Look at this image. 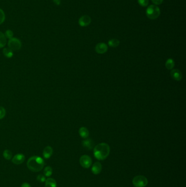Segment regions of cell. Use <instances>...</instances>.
<instances>
[{
	"instance_id": "cell-29",
	"label": "cell",
	"mask_w": 186,
	"mask_h": 187,
	"mask_svg": "<svg viewBox=\"0 0 186 187\" xmlns=\"http://www.w3.org/2000/svg\"><path fill=\"white\" fill-rule=\"evenodd\" d=\"M53 2L56 4V5H60L61 4V1L60 0H53Z\"/></svg>"
},
{
	"instance_id": "cell-18",
	"label": "cell",
	"mask_w": 186,
	"mask_h": 187,
	"mask_svg": "<svg viewBox=\"0 0 186 187\" xmlns=\"http://www.w3.org/2000/svg\"><path fill=\"white\" fill-rule=\"evenodd\" d=\"M175 66L174 61L172 59H168L165 63V67L168 70H172Z\"/></svg>"
},
{
	"instance_id": "cell-6",
	"label": "cell",
	"mask_w": 186,
	"mask_h": 187,
	"mask_svg": "<svg viewBox=\"0 0 186 187\" xmlns=\"http://www.w3.org/2000/svg\"><path fill=\"white\" fill-rule=\"evenodd\" d=\"M92 161L91 158L87 155H83L80 158V164L82 167L88 169L91 166Z\"/></svg>"
},
{
	"instance_id": "cell-22",
	"label": "cell",
	"mask_w": 186,
	"mask_h": 187,
	"mask_svg": "<svg viewBox=\"0 0 186 187\" xmlns=\"http://www.w3.org/2000/svg\"><path fill=\"white\" fill-rule=\"evenodd\" d=\"M4 35H5V36H6V38H8V39L10 40V38H12L13 37V32L12 30H7V31H6Z\"/></svg>"
},
{
	"instance_id": "cell-3",
	"label": "cell",
	"mask_w": 186,
	"mask_h": 187,
	"mask_svg": "<svg viewBox=\"0 0 186 187\" xmlns=\"http://www.w3.org/2000/svg\"><path fill=\"white\" fill-rule=\"evenodd\" d=\"M160 14V8L156 5H151L146 10V15L151 19H156Z\"/></svg>"
},
{
	"instance_id": "cell-16",
	"label": "cell",
	"mask_w": 186,
	"mask_h": 187,
	"mask_svg": "<svg viewBox=\"0 0 186 187\" xmlns=\"http://www.w3.org/2000/svg\"><path fill=\"white\" fill-rule=\"evenodd\" d=\"M3 53L5 57L8 58H11L13 56V51L11 50L10 48H5L3 50Z\"/></svg>"
},
{
	"instance_id": "cell-15",
	"label": "cell",
	"mask_w": 186,
	"mask_h": 187,
	"mask_svg": "<svg viewBox=\"0 0 186 187\" xmlns=\"http://www.w3.org/2000/svg\"><path fill=\"white\" fill-rule=\"evenodd\" d=\"M45 187H57L56 180L52 178H48L45 180Z\"/></svg>"
},
{
	"instance_id": "cell-5",
	"label": "cell",
	"mask_w": 186,
	"mask_h": 187,
	"mask_svg": "<svg viewBox=\"0 0 186 187\" xmlns=\"http://www.w3.org/2000/svg\"><path fill=\"white\" fill-rule=\"evenodd\" d=\"M8 46L11 50L17 51L20 50V48H21V42L19 39L13 37L8 40Z\"/></svg>"
},
{
	"instance_id": "cell-25",
	"label": "cell",
	"mask_w": 186,
	"mask_h": 187,
	"mask_svg": "<svg viewBox=\"0 0 186 187\" xmlns=\"http://www.w3.org/2000/svg\"><path fill=\"white\" fill-rule=\"evenodd\" d=\"M138 2L140 5L142 7H146L149 4V0H138Z\"/></svg>"
},
{
	"instance_id": "cell-26",
	"label": "cell",
	"mask_w": 186,
	"mask_h": 187,
	"mask_svg": "<svg viewBox=\"0 0 186 187\" xmlns=\"http://www.w3.org/2000/svg\"><path fill=\"white\" fill-rule=\"evenodd\" d=\"M6 114V110L3 107L0 106V119H3Z\"/></svg>"
},
{
	"instance_id": "cell-7",
	"label": "cell",
	"mask_w": 186,
	"mask_h": 187,
	"mask_svg": "<svg viewBox=\"0 0 186 187\" xmlns=\"http://www.w3.org/2000/svg\"><path fill=\"white\" fill-rule=\"evenodd\" d=\"M95 50L97 53L103 54L107 52L108 46L106 44L104 43H100L97 44L95 48Z\"/></svg>"
},
{
	"instance_id": "cell-1",
	"label": "cell",
	"mask_w": 186,
	"mask_h": 187,
	"mask_svg": "<svg viewBox=\"0 0 186 187\" xmlns=\"http://www.w3.org/2000/svg\"><path fill=\"white\" fill-rule=\"evenodd\" d=\"M109 146L105 143H101L95 146L93 149L94 157L99 160H103L108 157L110 153Z\"/></svg>"
},
{
	"instance_id": "cell-20",
	"label": "cell",
	"mask_w": 186,
	"mask_h": 187,
	"mask_svg": "<svg viewBox=\"0 0 186 187\" xmlns=\"http://www.w3.org/2000/svg\"><path fill=\"white\" fill-rule=\"evenodd\" d=\"M3 155H4V157L6 160H10V159L12 158L13 154L10 150L6 149V150H4Z\"/></svg>"
},
{
	"instance_id": "cell-4",
	"label": "cell",
	"mask_w": 186,
	"mask_h": 187,
	"mask_svg": "<svg viewBox=\"0 0 186 187\" xmlns=\"http://www.w3.org/2000/svg\"><path fill=\"white\" fill-rule=\"evenodd\" d=\"M132 183L134 187H145L148 184V180L145 176L139 175L136 176L133 178Z\"/></svg>"
},
{
	"instance_id": "cell-19",
	"label": "cell",
	"mask_w": 186,
	"mask_h": 187,
	"mask_svg": "<svg viewBox=\"0 0 186 187\" xmlns=\"http://www.w3.org/2000/svg\"><path fill=\"white\" fill-rule=\"evenodd\" d=\"M108 44H109L110 47L115 48V47L119 46V45L120 44V41L118 40L117 39L114 38V39H111V40H109Z\"/></svg>"
},
{
	"instance_id": "cell-9",
	"label": "cell",
	"mask_w": 186,
	"mask_h": 187,
	"mask_svg": "<svg viewBox=\"0 0 186 187\" xmlns=\"http://www.w3.org/2000/svg\"><path fill=\"white\" fill-rule=\"evenodd\" d=\"M91 22V19L89 15H83L79 20V24L81 27H87Z\"/></svg>"
},
{
	"instance_id": "cell-24",
	"label": "cell",
	"mask_w": 186,
	"mask_h": 187,
	"mask_svg": "<svg viewBox=\"0 0 186 187\" xmlns=\"http://www.w3.org/2000/svg\"><path fill=\"white\" fill-rule=\"evenodd\" d=\"M37 180L39 182L43 183L44 182H45L46 178H45V177L44 176L43 174H38V176L37 177Z\"/></svg>"
},
{
	"instance_id": "cell-28",
	"label": "cell",
	"mask_w": 186,
	"mask_h": 187,
	"mask_svg": "<svg viewBox=\"0 0 186 187\" xmlns=\"http://www.w3.org/2000/svg\"><path fill=\"white\" fill-rule=\"evenodd\" d=\"M21 187H31V186L28 183H23Z\"/></svg>"
},
{
	"instance_id": "cell-23",
	"label": "cell",
	"mask_w": 186,
	"mask_h": 187,
	"mask_svg": "<svg viewBox=\"0 0 186 187\" xmlns=\"http://www.w3.org/2000/svg\"><path fill=\"white\" fill-rule=\"evenodd\" d=\"M6 16L5 14L4 13V10L0 9V25L2 24L5 20Z\"/></svg>"
},
{
	"instance_id": "cell-2",
	"label": "cell",
	"mask_w": 186,
	"mask_h": 187,
	"mask_svg": "<svg viewBox=\"0 0 186 187\" xmlns=\"http://www.w3.org/2000/svg\"><path fill=\"white\" fill-rule=\"evenodd\" d=\"M44 160L38 156H33L30 158L27 161V166L30 170L33 172H39L43 169L44 166Z\"/></svg>"
},
{
	"instance_id": "cell-13",
	"label": "cell",
	"mask_w": 186,
	"mask_h": 187,
	"mask_svg": "<svg viewBox=\"0 0 186 187\" xmlns=\"http://www.w3.org/2000/svg\"><path fill=\"white\" fill-rule=\"evenodd\" d=\"M82 144L83 147H85V148H86L89 150L92 149L94 146V143H93V141L91 139H87V140L83 141Z\"/></svg>"
},
{
	"instance_id": "cell-10",
	"label": "cell",
	"mask_w": 186,
	"mask_h": 187,
	"mask_svg": "<svg viewBox=\"0 0 186 187\" xmlns=\"http://www.w3.org/2000/svg\"><path fill=\"white\" fill-rule=\"evenodd\" d=\"M171 76L174 80L177 81L181 80L182 78V74L180 71L177 69H174L171 71Z\"/></svg>"
},
{
	"instance_id": "cell-14",
	"label": "cell",
	"mask_w": 186,
	"mask_h": 187,
	"mask_svg": "<svg viewBox=\"0 0 186 187\" xmlns=\"http://www.w3.org/2000/svg\"><path fill=\"white\" fill-rule=\"evenodd\" d=\"M79 133L80 136L83 138H86L89 136V131L87 130L86 127H80L79 130Z\"/></svg>"
},
{
	"instance_id": "cell-27",
	"label": "cell",
	"mask_w": 186,
	"mask_h": 187,
	"mask_svg": "<svg viewBox=\"0 0 186 187\" xmlns=\"http://www.w3.org/2000/svg\"><path fill=\"white\" fill-rule=\"evenodd\" d=\"M153 4H155L156 5H160L162 4L163 0H152Z\"/></svg>"
},
{
	"instance_id": "cell-17",
	"label": "cell",
	"mask_w": 186,
	"mask_h": 187,
	"mask_svg": "<svg viewBox=\"0 0 186 187\" xmlns=\"http://www.w3.org/2000/svg\"><path fill=\"white\" fill-rule=\"evenodd\" d=\"M6 43H7L6 37L5 36L4 34L0 32V48H4L6 46Z\"/></svg>"
},
{
	"instance_id": "cell-21",
	"label": "cell",
	"mask_w": 186,
	"mask_h": 187,
	"mask_svg": "<svg viewBox=\"0 0 186 187\" xmlns=\"http://www.w3.org/2000/svg\"><path fill=\"white\" fill-rule=\"evenodd\" d=\"M53 174V169L50 166H47L44 169V174L46 177H50Z\"/></svg>"
},
{
	"instance_id": "cell-8",
	"label": "cell",
	"mask_w": 186,
	"mask_h": 187,
	"mask_svg": "<svg viewBox=\"0 0 186 187\" xmlns=\"http://www.w3.org/2000/svg\"><path fill=\"white\" fill-rule=\"evenodd\" d=\"M25 160V157L23 154H16L12 159V163L16 165H20L23 163Z\"/></svg>"
},
{
	"instance_id": "cell-11",
	"label": "cell",
	"mask_w": 186,
	"mask_h": 187,
	"mask_svg": "<svg viewBox=\"0 0 186 187\" xmlns=\"http://www.w3.org/2000/svg\"><path fill=\"white\" fill-rule=\"evenodd\" d=\"M102 170V166L100 162L95 163L93 164L92 167L91 168L92 172L94 174H100Z\"/></svg>"
},
{
	"instance_id": "cell-12",
	"label": "cell",
	"mask_w": 186,
	"mask_h": 187,
	"mask_svg": "<svg viewBox=\"0 0 186 187\" xmlns=\"http://www.w3.org/2000/svg\"><path fill=\"white\" fill-rule=\"evenodd\" d=\"M53 154V149L50 146H47L44 149L43 155L45 159L50 158Z\"/></svg>"
}]
</instances>
